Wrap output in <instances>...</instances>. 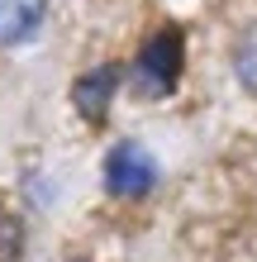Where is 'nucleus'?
<instances>
[{"label": "nucleus", "mask_w": 257, "mask_h": 262, "mask_svg": "<svg viewBox=\"0 0 257 262\" xmlns=\"http://www.w3.org/2000/svg\"><path fill=\"white\" fill-rule=\"evenodd\" d=\"M181 57H186L181 29L176 24L157 29L138 48V57H133V91H138V96H167L176 86V76H181Z\"/></svg>", "instance_id": "1"}, {"label": "nucleus", "mask_w": 257, "mask_h": 262, "mask_svg": "<svg viewBox=\"0 0 257 262\" xmlns=\"http://www.w3.org/2000/svg\"><path fill=\"white\" fill-rule=\"evenodd\" d=\"M105 186L124 200H138L157 186V162L143 143H114L105 158Z\"/></svg>", "instance_id": "2"}, {"label": "nucleus", "mask_w": 257, "mask_h": 262, "mask_svg": "<svg viewBox=\"0 0 257 262\" xmlns=\"http://www.w3.org/2000/svg\"><path fill=\"white\" fill-rule=\"evenodd\" d=\"M43 14H48V0H0V43H29Z\"/></svg>", "instance_id": "3"}, {"label": "nucleus", "mask_w": 257, "mask_h": 262, "mask_svg": "<svg viewBox=\"0 0 257 262\" xmlns=\"http://www.w3.org/2000/svg\"><path fill=\"white\" fill-rule=\"evenodd\" d=\"M114 86H119V72H114V67H96L90 76H81V81H77L72 100H77V110L90 119V124H100V119H105V110H110Z\"/></svg>", "instance_id": "4"}, {"label": "nucleus", "mask_w": 257, "mask_h": 262, "mask_svg": "<svg viewBox=\"0 0 257 262\" xmlns=\"http://www.w3.org/2000/svg\"><path fill=\"white\" fill-rule=\"evenodd\" d=\"M238 81L257 96V24L243 34V43H238Z\"/></svg>", "instance_id": "5"}]
</instances>
